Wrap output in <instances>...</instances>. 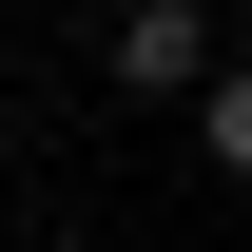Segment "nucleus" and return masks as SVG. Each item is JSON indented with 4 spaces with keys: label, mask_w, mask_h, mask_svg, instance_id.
<instances>
[{
    "label": "nucleus",
    "mask_w": 252,
    "mask_h": 252,
    "mask_svg": "<svg viewBox=\"0 0 252 252\" xmlns=\"http://www.w3.org/2000/svg\"><path fill=\"white\" fill-rule=\"evenodd\" d=\"M97 59H117V97H194V78H214V0H117Z\"/></svg>",
    "instance_id": "nucleus-1"
},
{
    "label": "nucleus",
    "mask_w": 252,
    "mask_h": 252,
    "mask_svg": "<svg viewBox=\"0 0 252 252\" xmlns=\"http://www.w3.org/2000/svg\"><path fill=\"white\" fill-rule=\"evenodd\" d=\"M194 156L252 194V59H214V78H194Z\"/></svg>",
    "instance_id": "nucleus-2"
}]
</instances>
